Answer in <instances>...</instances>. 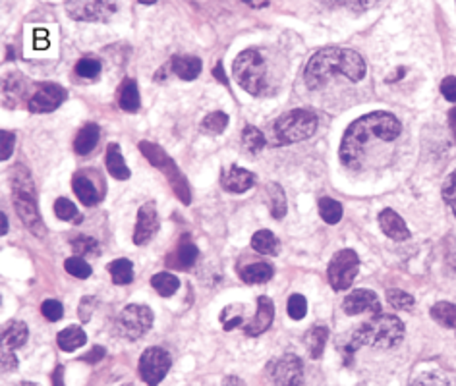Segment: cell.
Returning <instances> with one entry per match:
<instances>
[{"instance_id": "obj_9", "label": "cell", "mask_w": 456, "mask_h": 386, "mask_svg": "<svg viewBox=\"0 0 456 386\" xmlns=\"http://www.w3.org/2000/svg\"><path fill=\"white\" fill-rule=\"evenodd\" d=\"M170 367H172V360H170L167 350H162L159 346H151L141 353L138 371H140L141 380L145 385L159 386L168 375V371H170Z\"/></svg>"}, {"instance_id": "obj_51", "label": "cell", "mask_w": 456, "mask_h": 386, "mask_svg": "<svg viewBox=\"0 0 456 386\" xmlns=\"http://www.w3.org/2000/svg\"><path fill=\"white\" fill-rule=\"evenodd\" d=\"M105 353H107V350L103 346H95L91 348L83 358H81V361H86V363H89V365H95V363H99V361L105 358Z\"/></svg>"}, {"instance_id": "obj_54", "label": "cell", "mask_w": 456, "mask_h": 386, "mask_svg": "<svg viewBox=\"0 0 456 386\" xmlns=\"http://www.w3.org/2000/svg\"><path fill=\"white\" fill-rule=\"evenodd\" d=\"M222 386H244V382L238 377H234V375H230V377L222 380Z\"/></svg>"}, {"instance_id": "obj_38", "label": "cell", "mask_w": 456, "mask_h": 386, "mask_svg": "<svg viewBox=\"0 0 456 386\" xmlns=\"http://www.w3.org/2000/svg\"><path fill=\"white\" fill-rule=\"evenodd\" d=\"M228 126V114L221 113V110H215V113L207 114L202 122V130L205 133H211V135H219L227 130Z\"/></svg>"}, {"instance_id": "obj_12", "label": "cell", "mask_w": 456, "mask_h": 386, "mask_svg": "<svg viewBox=\"0 0 456 386\" xmlns=\"http://www.w3.org/2000/svg\"><path fill=\"white\" fill-rule=\"evenodd\" d=\"M66 12L72 20L78 21H107L110 20L118 8L113 2L105 0H81V2H66Z\"/></svg>"}, {"instance_id": "obj_7", "label": "cell", "mask_w": 456, "mask_h": 386, "mask_svg": "<svg viewBox=\"0 0 456 386\" xmlns=\"http://www.w3.org/2000/svg\"><path fill=\"white\" fill-rule=\"evenodd\" d=\"M153 311L147 306L141 303H130L122 309L116 317V333L124 340L135 342L143 338L153 326Z\"/></svg>"}, {"instance_id": "obj_39", "label": "cell", "mask_w": 456, "mask_h": 386, "mask_svg": "<svg viewBox=\"0 0 456 386\" xmlns=\"http://www.w3.org/2000/svg\"><path fill=\"white\" fill-rule=\"evenodd\" d=\"M387 301H389L390 307H395V309H400V311H410L416 300H414V296L408 292H404V290H398V288H393L387 292Z\"/></svg>"}, {"instance_id": "obj_42", "label": "cell", "mask_w": 456, "mask_h": 386, "mask_svg": "<svg viewBox=\"0 0 456 386\" xmlns=\"http://www.w3.org/2000/svg\"><path fill=\"white\" fill-rule=\"evenodd\" d=\"M72 249L76 251V257H89V255H99V244L89 238V236H78L72 240Z\"/></svg>"}, {"instance_id": "obj_28", "label": "cell", "mask_w": 456, "mask_h": 386, "mask_svg": "<svg viewBox=\"0 0 456 386\" xmlns=\"http://www.w3.org/2000/svg\"><path fill=\"white\" fill-rule=\"evenodd\" d=\"M273 274H275V268L269 263H263V261L261 263H249V265L240 268V278L246 284H265L273 278Z\"/></svg>"}, {"instance_id": "obj_27", "label": "cell", "mask_w": 456, "mask_h": 386, "mask_svg": "<svg viewBox=\"0 0 456 386\" xmlns=\"http://www.w3.org/2000/svg\"><path fill=\"white\" fill-rule=\"evenodd\" d=\"M118 107L124 113H138L140 110V89H138V83L134 80L122 81L120 89H118Z\"/></svg>"}, {"instance_id": "obj_15", "label": "cell", "mask_w": 456, "mask_h": 386, "mask_svg": "<svg viewBox=\"0 0 456 386\" xmlns=\"http://www.w3.org/2000/svg\"><path fill=\"white\" fill-rule=\"evenodd\" d=\"M159 232V214L153 203H145L138 211V220L134 228V244L135 246H145L153 240L155 234Z\"/></svg>"}, {"instance_id": "obj_30", "label": "cell", "mask_w": 456, "mask_h": 386, "mask_svg": "<svg viewBox=\"0 0 456 386\" xmlns=\"http://www.w3.org/2000/svg\"><path fill=\"white\" fill-rule=\"evenodd\" d=\"M252 247H254L257 254L261 255H271L275 257L281 251V244L276 240V236L271 230H259L252 236Z\"/></svg>"}, {"instance_id": "obj_22", "label": "cell", "mask_w": 456, "mask_h": 386, "mask_svg": "<svg viewBox=\"0 0 456 386\" xmlns=\"http://www.w3.org/2000/svg\"><path fill=\"white\" fill-rule=\"evenodd\" d=\"M72 187H74L76 197L83 203L86 207H95L101 201V195L97 192V187L93 186V182L89 180L83 172L74 174L72 178Z\"/></svg>"}, {"instance_id": "obj_21", "label": "cell", "mask_w": 456, "mask_h": 386, "mask_svg": "<svg viewBox=\"0 0 456 386\" xmlns=\"http://www.w3.org/2000/svg\"><path fill=\"white\" fill-rule=\"evenodd\" d=\"M170 68H172L175 75H178L180 80L192 81L202 73L203 64L197 56H188V54H184V56H175V58L170 61Z\"/></svg>"}, {"instance_id": "obj_35", "label": "cell", "mask_w": 456, "mask_h": 386, "mask_svg": "<svg viewBox=\"0 0 456 386\" xmlns=\"http://www.w3.org/2000/svg\"><path fill=\"white\" fill-rule=\"evenodd\" d=\"M242 145L244 149L252 155H257L261 151L263 147L267 145V140H265V135L259 127L255 126H246L244 133H242Z\"/></svg>"}, {"instance_id": "obj_3", "label": "cell", "mask_w": 456, "mask_h": 386, "mask_svg": "<svg viewBox=\"0 0 456 386\" xmlns=\"http://www.w3.org/2000/svg\"><path fill=\"white\" fill-rule=\"evenodd\" d=\"M404 334H406V326L396 315L377 313L373 319L360 325L352 333L348 344L344 346V363H350L354 352L363 346L375 348V350H393L400 346Z\"/></svg>"}, {"instance_id": "obj_2", "label": "cell", "mask_w": 456, "mask_h": 386, "mask_svg": "<svg viewBox=\"0 0 456 386\" xmlns=\"http://www.w3.org/2000/svg\"><path fill=\"white\" fill-rule=\"evenodd\" d=\"M336 73H342L344 78L358 83L366 78L368 66L362 54L352 48L325 47L309 58L308 66L304 70V81L308 89L317 91Z\"/></svg>"}, {"instance_id": "obj_20", "label": "cell", "mask_w": 456, "mask_h": 386, "mask_svg": "<svg viewBox=\"0 0 456 386\" xmlns=\"http://www.w3.org/2000/svg\"><path fill=\"white\" fill-rule=\"evenodd\" d=\"M197 255H200V251H197L194 241H190L188 236H184L180 244H178L176 254L172 257H168V265L175 266V268H180V271H188V268L194 266Z\"/></svg>"}, {"instance_id": "obj_46", "label": "cell", "mask_w": 456, "mask_h": 386, "mask_svg": "<svg viewBox=\"0 0 456 386\" xmlns=\"http://www.w3.org/2000/svg\"><path fill=\"white\" fill-rule=\"evenodd\" d=\"M41 315L45 317L51 323H56V320L62 319L64 315V307H62L61 301L56 300H45L41 303Z\"/></svg>"}, {"instance_id": "obj_52", "label": "cell", "mask_w": 456, "mask_h": 386, "mask_svg": "<svg viewBox=\"0 0 456 386\" xmlns=\"http://www.w3.org/2000/svg\"><path fill=\"white\" fill-rule=\"evenodd\" d=\"M51 380H53V386H66L64 385V365L54 367Z\"/></svg>"}, {"instance_id": "obj_17", "label": "cell", "mask_w": 456, "mask_h": 386, "mask_svg": "<svg viewBox=\"0 0 456 386\" xmlns=\"http://www.w3.org/2000/svg\"><path fill=\"white\" fill-rule=\"evenodd\" d=\"M379 228H381L387 238L395 241H404L410 238V230L406 226V222L393 209H383L379 213Z\"/></svg>"}, {"instance_id": "obj_50", "label": "cell", "mask_w": 456, "mask_h": 386, "mask_svg": "<svg viewBox=\"0 0 456 386\" xmlns=\"http://www.w3.org/2000/svg\"><path fill=\"white\" fill-rule=\"evenodd\" d=\"M18 367H20V361L14 355V352H2V371L4 373H14V371H18Z\"/></svg>"}, {"instance_id": "obj_45", "label": "cell", "mask_w": 456, "mask_h": 386, "mask_svg": "<svg viewBox=\"0 0 456 386\" xmlns=\"http://www.w3.org/2000/svg\"><path fill=\"white\" fill-rule=\"evenodd\" d=\"M99 298H95V296H86V298H81L80 301V307H78V315H80V320L83 325H88L91 317H93L95 309L99 307Z\"/></svg>"}, {"instance_id": "obj_33", "label": "cell", "mask_w": 456, "mask_h": 386, "mask_svg": "<svg viewBox=\"0 0 456 386\" xmlns=\"http://www.w3.org/2000/svg\"><path fill=\"white\" fill-rule=\"evenodd\" d=\"M269 207H271V214L276 220H281L286 214V193L279 184H269Z\"/></svg>"}, {"instance_id": "obj_53", "label": "cell", "mask_w": 456, "mask_h": 386, "mask_svg": "<svg viewBox=\"0 0 456 386\" xmlns=\"http://www.w3.org/2000/svg\"><path fill=\"white\" fill-rule=\"evenodd\" d=\"M213 75H215L217 80L221 81V83H224V85H228V80H227V73L222 72V62H219L215 66V70H213Z\"/></svg>"}, {"instance_id": "obj_26", "label": "cell", "mask_w": 456, "mask_h": 386, "mask_svg": "<svg viewBox=\"0 0 456 386\" xmlns=\"http://www.w3.org/2000/svg\"><path fill=\"white\" fill-rule=\"evenodd\" d=\"M99 135H101V130L97 124L93 122H89L86 126L81 127L78 135H76L74 140V151L78 155H88L93 151L97 143H99Z\"/></svg>"}, {"instance_id": "obj_5", "label": "cell", "mask_w": 456, "mask_h": 386, "mask_svg": "<svg viewBox=\"0 0 456 386\" xmlns=\"http://www.w3.org/2000/svg\"><path fill=\"white\" fill-rule=\"evenodd\" d=\"M232 72L238 81V85L248 91L254 97H261L267 93V64L263 61L259 51L248 48L236 56L234 64H232Z\"/></svg>"}, {"instance_id": "obj_47", "label": "cell", "mask_w": 456, "mask_h": 386, "mask_svg": "<svg viewBox=\"0 0 456 386\" xmlns=\"http://www.w3.org/2000/svg\"><path fill=\"white\" fill-rule=\"evenodd\" d=\"M14 143H16V135L12 132L2 130L0 132V160H8L12 157Z\"/></svg>"}, {"instance_id": "obj_1", "label": "cell", "mask_w": 456, "mask_h": 386, "mask_svg": "<svg viewBox=\"0 0 456 386\" xmlns=\"http://www.w3.org/2000/svg\"><path fill=\"white\" fill-rule=\"evenodd\" d=\"M400 132H403L400 120L395 114L385 113V110H375L358 118L346 127V132L342 135L341 149H338L342 167L352 168V170L362 168L363 155L369 147L375 141L390 143L398 140Z\"/></svg>"}, {"instance_id": "obj_34", "label": "cell", "mask_w": 456, "mask_h": 386, "mask_svg": "<svg viewBox=\"0 0 456 386\" xmlns=\"http://www.w3.org/2000/svg\"><path fill=\"white\" fill-rule=\"evenodd\" d=\"M317 207H319V217H321L327 224H338L342 219V205L333 197H321L317 201Z\"/></svg>"}, {"instance_id": "obj_4", "label": "cell", "mask_w": 456, "mask_h": 386, "mask_svg": "<svg viewBox=\"0 0 456 386\" xmlns=\"http://www.w3.org/2000/svg\"><path fill=\"white\" fill-rule=\"evenodd\" d=\"M10 184H12V199L14 209L20 217L21 224L37 238H45L47 226L41 219L39 207H37V192L35 184L31 180V174L27 172V168L14 167L10 174Z\"/></svg>"}, {"instance_id": "obj_36", "label": "cell", "mask_w": 456, "mask_h": 386, "mask_svg": "<svg viewBox=\"0 0 456 386\" xmlns=\"http://www.w3.org/2000/svg\"><path fill=\"white\" fill-rule=\"evenodd\" d=\"M151 286L161 293V296H165V298H170L180 288V280L170 273H157L151 278Z\"/></svg>"}, {"instance_id": "obj_55", "label": "cell", "mask_w": 456, "mask_h": 386, "mask_svg": "<svg viewBox=\"0 0 456 386\" xmlns=\"http://www.w3.org/2000/svg\"><path fill=\"white\" fill-rule=\"evenodd\" d=\"M449 124H450V130H452V137H455L456 141V107L449 113Z\"/></svg>"}, {"instance_id": "obj_31", "label": "cell", "mask_w": 456, "mask_h": 386, "mask_svg": "<svg viewBox=\"0 0 456 386\" xmlns=\"http://www.w3.org/2000/svg\"><path fill=\"white\" fill-rule=\"evenodd\" d=\"M431 319L439 323L445 328H450L456 333V306L450 301H439L431 307Z\"/></svg>"}, {"instance_id": "obj_48", "label": "cell", "mask_w": 456, "mask_h": 386, "mask_svg": "<svg viewBox=\"0 0 456 386\" xmlns=\"http://www.w3.org/2000/svg\"><path fill=\"white\" fill-rule=\"evenodd\" d=\"M221 323L224 330H234L238 326H244V317H242V311L236 315H230V307H227L221 313Z\"/></svg>"}, {"instance_id": "obj_13", "label": "cell", "mask_w": 456, "mask_h": 386, "mask_svg": "<svg viewBox=\"0 0 456 386\" xmlns=\"http://www.w3.org/2000/svg\"><path fill=\"white\" fill-rule=\"evenodd\" d=\"M275 320V303L267 296H259L257 298V309L255 315L248 323H244V334L249 338H257L271 328Z\"/></svg>"}, {"instance_id": "obj_24", "label": "cell", "mask_w": 456, "mask_h": 386, "mask_svg": "<svg viewBox=\"0 0 456 386\" xmlns=\"http://www.w3.org/2000/svg\"><path fill=\"white\" fill-rule=\"evenodd\" d=\"M140 151L143 153V157H145L155 168H159L161 172H167V170H170V168L176 165L175 160L170 159V155H168L162 147H159L157 143H151V141H141Z\"/></svg>"}, {"instance_id": "obj_37", "label": "cell", "mask_w": 456, "mask_h": 386, "mask_svg": "<svg viewBox=\"0 0 456 386\" xmlns=\"http://www.w3.org/2000/svg\"><path fill=\"white\" fill-rule=\"evenodd\" d=\"M54 214L61 220H64V222H74V224L81 222V214L78 211V207L66 197H58L54 201Z\"/></svg>"}, {"instance_id": "obj_16", "label": "cell", "mask_w": 456, "mask_h": 386, "mask_svg": "<svg viewBox=\"0 0 456 386\" xmlns=\"http://www.w3.org/2000/svg\"><path fill=\"white\" fill-rule=\"evenodd\" d=\"M255 184V174L246 170V168L238 167V165H230V167L222 168L221 172V187L228 193H246L252 189Z\"/></svg>"}, {"instance_id": "obj_43", "label": "cell", "mask_w": 456, "mask_h": 386, "mask_svg": "<svg viewBox=\"0 0 456 386\" xmlns=\"http://www.w3.org/2000/svg\"><path fill=\"white\" fill-rule=\"evenodd\" d=\"M308 313V300L302 293H292L289 298V317L292 320H302Z\"/></svg>"}, {"instance_id": "obj_44", "label": "cell", "mask_w": 456, "mask_h": 386, "mask_svg": "<svg viewBox=\"0 0 456 386\" xmlns=\"http://www.w3.org/2000/svg\"><path fill=\"white\" fill-rule=\"evenodd\" d=\"M412 386H450V379L445 373L433 371V373L420 375Z\"/></svg>"}, {"instance_id": "obj_25", "label": "cell", "mask_w": 456, "mask_h": 386, "mask_svg": "<svg viewBox=\"0 0 456 386\" xmlns=\"http://www.w3.org/2000/svg\"><path fill=\"white\" fill-rule=\"evenodd\" d=\"M107 170L114 180H128L130 178V168L124 162L122 149L118 143H108L107 145Z\"/></svg>"}, {"instance_id": "obj_56", "label": "cell", "mask_w": 456, "mask_h": 386, "mask_svg": "<svg viewBox=\"0 0 456 386\" xmlns=\"http://www.w3.org/2000/svg\"><path fill=\"white\" fill-rule=\"evenodd\" d=\"M0 220H2V228H0V234H2V236H6V234H8V219H6V213H0Z\"/></svg>"}, {"instance_id": "obj_29", "label": "cell", "mask_w": 456, "mask_h": 386, "mask_svg": "<svg viewBox=\"0 0 456 386\" xmlns=\"http://www.w3.org/2000/svg\"><path fill=\"white\" fill-rule=\"evenodd\" d=\"M165 176H167L168 184L172 186V192L176 193V197H178L184 205H190V203H192V189H190L188 180H186V176L180 172L178 165H175L170 170H167Z\"/></svg>"}, {"instance_id": "obj_58", "label": "cell", "mask_w": 456, "mask_h": 386, "mask_svg": "<svg viewBox=\"0 0 456 386\" xmlns=\"http://www.w3.org/2000/svg\"><path fill=\"white\" fill-rule=\"evenodd\" d=\"M122 386H130V385H122Z\"/></svg>"}, {"instance_id": "obj_10", "label": "cell", "mask_w": 456, "mask_h": 386, "mask_svg": "<svg viewBox=\"0 0 456 386\" xmlns=\"http://www.w3.org/2000/svg\"><path fill=\"white\" fill-rule=\"evenodd\" d=\"M275 386H304V361L296 353H284L271 363Z\"/></svg>"}, {"instance_id": "obj_19", "label": "cell", "mask_w": 456, "mask_h": 386, "mask_svg": "<svg viewBox=\"0 0 456 386\" xmlns=\"http://www.w3.org/2000/svg\"><path fill=\"white\" fill-rule=\"evenodd\" d=\"M86 342H88V334L80 325H70L56 334V344H58L62 352L66 353L80 350V348L86 346Z\"/></svg>"}, {"instance_id": "obj_57", "label": "cell", "mask_w": 456, "mask_h": 386, "mask_svg": "<svg viewBox=\"0 0 456 386\" xmlns=\"http://www.w3.org/2000/svg\"><path fill=\"white\" fill-rule=\"evenodd\" d=\"M18 386H41L39 382H33V380H24V382H20Z\"/></svg>"}, {"instance_id": "obj_8", "label": "cell", "mask_w": 456, "mask_h": 386, "mask_svg": "<svg viewBox=\"0 0 456 386\" xmlns=\"http://www.w3.org/2000/svg\"><path fill=\"white\" fill-rule=\"evenodd\" d=\"M358 273H360V257L354 249H341L331 257L327 278L331 288L336 292L348 290Z\"/></svg>"}, {"instance_id": "obj_40", "label": "cell", "mask_w": 456, "mask_h": 386, "mask_svg": "<svg viewBox=\"0 0 456 386\" xmlns=\"http://www.w3.org/2000/svg\"><path fill=\"white\" fill-rule=\"evenodd\" d=\"M74 72L78 78H83V80H95V78L101 73V62L97 61V58H91V56H86V58L78 61Z\"/></svg>"}, {"instance_id": "obj_11", "label": "cell", "mask_w": 456, "mask_h": 386, "mask_svg": "<svg viewBox=\"0 0 456 386\" xmlns=\"http://www.w3.org/2000/svg\"><path fill=\"white\" fill-rule=\"evenodd\" d=\"M66 97L68 93L64 87L58 85V83L45 81V83H39L37 91L31 95V99L27 100V107L35 114L53 113L66 100Z\"/></svg>"}, {"instance_id": "obj_18", "label": "cell", "mask_w": 456, "mask_h": 386, "mask_svg": "<svg viewBox=\"0 0 456 386\" xmlns=\"http://www.w3.org/2000/svg\"><path fill=\"white\" fill-rule=\"evenodd\" d=\"M29 338V330L24 320H10L2 328V352H16L20 350Z\"/></svg>"}, {"instance_id": "obj_41", "label": "cell", "mask_w": 456, "mask_h": 386, "mask_svg": "<svg viewBox=\"0 0 456 386\" xmlns=\"http://www.w3.org/2000/svg\"><path fill=\"white\" fill-rule=\"evenodd\" d=\"M64 268H66L68 274H72V276H76V278L80 280L89 278L91 273H93L91 265H89L83 257H70V259H66V263H64Z\"/></svg>"}, {"instance_id": "obj_23", "label": "cell", "mask_w": 456, "mask_h": 386, "mask_svg": "<svg viewBox=\"0 0 456 386\" xmlns=\"http://www.w3.org/2000/svg\"><path fill=\"white\" fill-rule=\"evenodd\" d=\"M327 340H329V328L325 325L311 326L306 336H304V344L308 348V353L311 360H319L325 352V346H327Z\"/></svg>"}, {"instance_id": "obj_32", "label": "cell", "mask_w": 456, "mask_h": 386, "mask_svg": "<svg viewBox=\"0 0 456 386\" xmlns=\"http://www.w3.org/2000/svg\"><path fill=\"white\" fill-rule=\"evenodd\" d=\"M108 273L113 276L114 284L126 286L134 280V265L130 259H114L108 263Z\"/></svg>"}, {"instance_id": "obj_6", "label": "cell", "mask_w": 456, "mask_h": 386, "mask_svg": "<svg viewBox=\"0 0 456 386\" xmlns=\"http://www.w3.org/2000/svg\"><path fill=\"white\" fill-rule=\"evenodd\" d=\"M319 118L311 108H294L275 122V137L279 143H300L317 132Z\"/></svg>"}, {"instance_id": "obj_49", "label": "cell", "mask_w": 456, "mask_h": 386, "mask_svg": "<svg viewBox=\"0 0 456 386\" xmlns=\"http://www.w3.org/2000/svg\"><path fill=\"white\" fill-rule=\"evenodd\" d=\"M441 95L449 103H456V75H447L441 81Z\"/></svg>"}, {"instance_id": "obj_14", "label": "cell", "mask_w": 456, "mask_h": 386, "mask_svg": "<svg viewBox=\"0 0 456 386\" xmlns=\"http://www.w3.org/2000/svg\"><path fill=\"white\" fill-rule=\"evenodd\" d=\"M342 309L344 313L354 317V315L362 313H381V301L377 298V293L368 288H360L350 292L344 301H342Z\"/></svg>"}]
</instances>
